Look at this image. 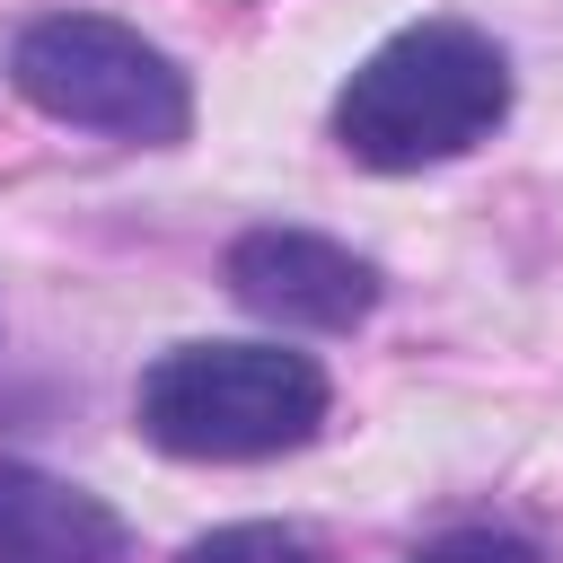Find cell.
<instances>
[{"label":"cell","instance_id":"cell-6","mask_svg":"<svg viewBox=\"0 0 563 563\" xmlns=\"http://www.w3.org/2000/svg\"><path fill=\"white\" fill-rule=\"evenodd\" d=\"M176 563H325L299 528H273V519H238V528H211L194 537Z\"/></svg>","mask_w":563,"mask_h":563},{"label":"cell","instance_id":"cell-2","mask_svg":"<svg viewBox=\"0 0 563 563\" xmlns=\"http://www.w3.org/2000/svg\"><path fill=\"white\" fill-rule=\"evenodd\" d=\"M141 431L167 457H282L325 422V369L282 343H176L141 369Z\"/></svg>","mask_w":563,"mask_h":563},{"label":"cell","instance_id":"cell-5","mask_svg":"<svg viewBox=\"0 0 563 563\" xmlns=\"http://www.w3.org/2000/svg\"><path fill=\"white\" fill-rule=\"evenodd\" d=\"M123 519L44 466H0V563H123Z\"/></svg>","mask_w":563,"mask_h":563},{"label":"cell","instance_id":"cell-3","mask_svg":"<svg viewBox=\"0 0 563 563\" xmlns=\"http://www.w3.org/2000/svg\"><path fill=\"white\" fill-rule=\"evenodd\" d=\"M9 79L53 123L114 132V141H185L194 123L185 70L114 18H35L9 53Z\"/></svg>","mask_w":563,"mask_h":563},{"label":"cell","instance_id":"cell-4","mask_svg":"<svg viewBox=\"0 0 563 563\" xmlns=\"http://www.w3.org/2000/svg\"><path fill=\"white\" fill-rule=\"evenodd\" d=\"M229 290L299 334H352L378 308V264L317 229H246L229 246Z\"/></svg>","mask_w":563,"mask_h":563},{"label":"cell","instance_id":"cell-1","mask_svg":"<svg viewBox=\"0 0 563 563\" xmlns=\"http://www.w3.org/2000/svg\"><path fill=\"white\" fill-rule=\"evenodd\" d=\"M510 114V62L493 35L457 26V18H422L405 35H387L334 97V141L361 167H440L457 150H475L493 123Z\"/></svg>","mask_w":563,"mask_h":563},{"label":"cell","instance_id":"cell-7","mask_svg":"<svg viewBox=\"0 0 563 563\" xmlns=\"http://www.w3.org/2000/svg\"><path fill=\"white\" fill-rule=\"evenodd\" d=\"M405 563H545V545H528L519 528H449V537L413 545Z\"/></svg>","mask_w":563,"mask_h":563}]
</instances>
